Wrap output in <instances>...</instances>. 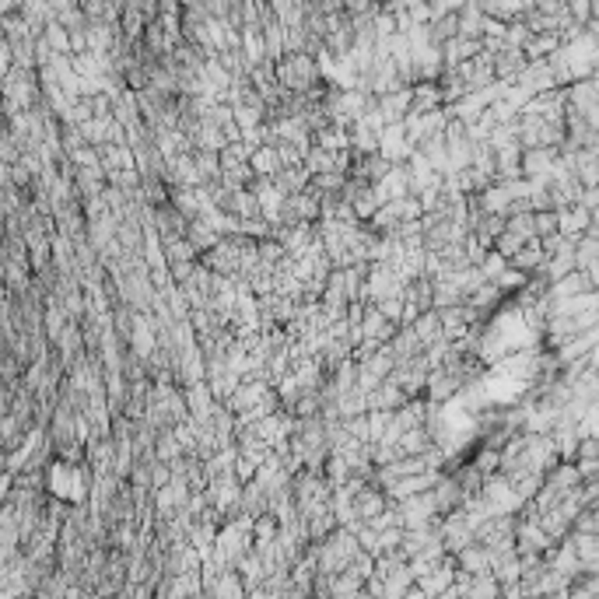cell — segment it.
<instances>
[{
	"mask_svg": "<svg viewBox=\"0 0 599 599\" xmlns=\"http://www.w3.org/2000/svg\"><path fill=\"white\" fill-rule=\"evenodd\" d=\"M253 169H256V172H277V169H281V155L270 151V147H267V151H256V155H253Z\"/></svg>",
	"mask_w": 599,
	"mask_h": 599,
	"instance_id": "1",
	"label": "cell"
}]
</instances>
